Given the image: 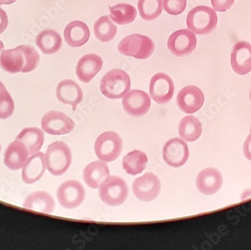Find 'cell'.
Instances as JSON below:
<instances>
[{
	"instance_id": "4fadbf2b",
	"label": "cell",
	"mask_w": 251,
	"mask_h": 250,
	"mask_svg": "<svg viewBox=\"0 0 251 250\" xmlns=\"http://www.w3.org/2000/svg\"><path fill=\"white\" fill-rule=\"evenodd\" d=\"M123 107L128 115L141 117L149 111L151 100L148 93L142 90H132L128 92L123 99Z\"/></svg>"
},
{
	"instance_id": "603a6c76",
	"label": "cell",
	"mask_w": 251,
	"mask_h": 250,
	"mask_svg": "<svg viewBox=\"0 0 251 250\" xmlns=\"http://www.w3.org/2000/svg\"><path fill=\"white\" fill-rule=\"evenodd\" d=\"M90 36V29L82 21H73L65 28V41L68 45L73 48H78L85 45Z\"/></svg>"
},
{
	"instance_id": "44dd1931",
	"label": "cell",
	"mask_w": 251,
	"mask_h": 250,
	"mask_svg": "<svg viewBox=\"0 0 251 250\" xmlns=\"http://www.w3.org/2000/svg\"><path fill=\"white\" fill-rule=\"evenodd\" d=\"M45 154L42 152L31 155L23 167L22 180L26 184H33L39 181L45 172Z\"/></svg>"
},
{
	"instance_id": "83f0119b",
	"label": "cell",
	"mask_w": 251,
	"mask_h": 250,
	"mask_svg": "<svg viewBox=\"0 0 251 250\" xmlns=\"http://www.w3.org/2000/svg\"><path fill=\"white\" fill-rule=\"evenodd\" d=\"M178 132L182 139L187 142H193L201 136L202 125L197 117L187 116L180 121Z\"/></svg>"
},
{
	"instance_id": "d6986e66",
	"label": "cell",
	"mask_w": 251,
	"mask_h": 250,
	"mask_svg": "<svg viewBox=\"0 0 251 250\" xmlns=\"http://www.w3.org/2000/svg\"><path fill=\"white\" fill-rule=\"evenodd\" d=\"M103 66L102 59L95 53L84 55L79 59L75 73L79 80L83 83H90L100 73Z\"/></svg>"
},
{
	"instance_id": "d6a6232c",
	"label": "cell",
	"mask_w": 251,
	"mask_h": 250,
	"mask_svg": "<svg viewBox=\"0 0 251 250\" xmlns=\"http://www.w3.org/2000/svg\"><path fill=\"white\" fill-rule=\"evenodd\" d=\"M163 5L169 15L177 16L184 12L187 6V0H163Z\"/></svg>"
},
{
	"instance_id": "2e32d148",
	"label": "cell",
	"mask_w": 251,
	"mask_h": 250,
	"mask_svg": "<svg viewBox=\"0 0 251 250\" xmlns=\"http://www.w3.org/2000/svg\"><path fill=\"white\" fill-rule=\"evenodd\" d=\"M56 98L60 102L70 104L75 111L77 105L82 102L84 99L82 90L74 80L70 79L62 80L58 83L56 90Z\"/></svg>"
},
{
	"instance_id": "cb8c5ba5",
	"label": "cell",
	"mask_w": 251,
	"mask_h": 250,
	"mask_svg": "<svg viewBox=\"0 0 251 250\" xmlns=\"http://www.w3.org/2000/svg\"><path fill=\"white\" fill-rule=\"evenodd\" d=\"M108 165L103 161H96L89 164L84 170L83 178L86 184L91 189H98L107 176H109Z\"/></svg>"
},
{
	"instance_id": "6da1fadb",
	"label": "cell",
	"mask_w": 251,
	"mask_h": 250,
	"mask_svg": "<svg viewBox=\"0 0 251 250\" xmlns=\"http://www.w3.org/2000/svg\"><path fill=\"white\" fill-rule=\"evenodd\" d=\"M40 56L31 45L18 46L15 49L2 50L0 56V67L9 74L28 73L38 67Z\"/></svg>"
},
{
	"instance_id": "836d02e7",
	"label": "cell",
	"mask_w": 251,
	"mask_h": 250,
	"mask_svg": "<svg viewBox=\"0 0 251 250\" xmlns=\"http://www.w3.org/2000/svg\"><path fill=\"white\" fill-rule=\"evenodd\" d=\"M235 0H211L213 8L216 11L225 12L232 8Z\"/></svg>"
},
{
	"instance_id": "8fae6325",
	"label": "cell",
	"mask_w": 251,
	"mask_h": 250,
	"mask_svg": "<svg viewBox=\"0 0 251 250\" xmlns=\"http://www.w3.org/2000/svg\"><path fill=\"white\" fill-rule=\"evenodd\" d=\"M132 190L139 200L152 201L158 197L161 191V183L154 174L146 173L134 181Z\"/></svg>"
},
{
	"instance_id": "f546056e",
	"label": "cell",
	"mask_w": 251,
	"mask_h": 250,
	"mask_svg": "<svg viewBox=\"0 0 251 250\" xmlns=\"http://www.w3.org/2000/svg\"><path fill=\"white\" fill-rule=\"evenodd\" d=\"M109 9L111 21L118 25H129L136 18V9L129 4H118L115 6H110Z\"/></svg>"
},
{
	"instance_id": "ac0fdd59",
	"label": "cell",
	"mask_w": 251,
	"mask_h": 250,
	"mask_svg": "<svg viewBox=\"0 0 251 250\" xmlns=\"http://www.w3.org/2000/svg\"><path fill=\"white\" fill-rule=\"evenodd\" d=\"M222 174L214 168L201 171L197 177V187L201 194L211 196L218 193L223 186Z\"/></svg>"
},
{
	"instance_id": "52a82bcc",
	"label": "cell",
	"mask_w": 251,
	"mask_h": 250,
	"mask_svg": "<svg viewBox=\"0 0 251 250\" xmlns=\"http://www.w3.org/2000/svg\"><path fill=\"white\" fill-rule=\"evenodd\" d=\"M94 150L96 155L100 160L105 162H113L119 157L122 152V139L116 132H104L96 141Z\"/></svg>"
},
{
	"instance_id": "277c9868",
	"label": "cell",
	"mask_w": 251,
	"mask_h": 250,
	"mask_svg": "<svg viewBox=\"0 0 251 250\" xmlns=\"http://www.w3.org/2000/svg\"><path fill=\"white\" fill-rule=\"evenodd\" d=\"M187 25L191 32L197 35H208L218 25V15L215 10L210 7L200 5L189 11Z\"/></svg>"
},
{
	"instance_id": "ffe728a7",
	"label": "cell",
	"mask_w": 251,
	"mask_h": 250,
	"mask_svg": "<svg viewBox=\"0 0 251 250\" xmlns=\"http://www.w3.org/2000/svg\"><path fill=\"white\" fill-rule=\"evenodd\" d=\"M29 155L26 147L16 139L8 145L4 153V165L10 170H19L27 162Z\"/></svg>"
},
{
	"instance_id": "ba28073f",
	"label": "cell",
	"mask_w": 251,
	"mask_h": 250,
	"mask_svg": "<svg viewBox=\"0 0 251 250\" xmlns=\"http://www.w3.org/2000/svg\"><path fill=\"white\" fill-rule=\"evenodd\" d=\"M85 189L77 180H67L59 186L56 196L63 208L72 210L81 205L85 199Z\"/></svg>"
},
{
	"instance_id": "74e56055",
	"label": "cell",
	"mask_w": 251,
	"mask_h": 250,
	"mask_svg": "<svg viewBox=\"0 0 251 250\" xmlns=\"http://www.w3.org/2000/svg\"><path fill=\"white\" fill-rule=\"evenodd\" d=\"M4 49V45L1 41H0V53L2 51V50Z\"/></svg>"
},
{
	"instance_id": "e575fe53",
	"label": "cell",
	"mask_w": 251,
	"mask_h": 250,
	"mask_svg": "<svg viewBox=\"0 0 251 250\" xmlns=\"http://www.w3.org/2000/svg\"><path fill=\"white\" fill-rule=\"evenodd\" d=\"M8 25V20L6 12L0 8V34H2L5 30Z\"/></svg>"
},
{
	"instance_id": "d590c367",
	"label": "cell",
	"mask_w": 251,
	"mask_h": 250,
	"mask_svg": "<svg viewBox=\"0 0 251 250\" xmlns=\"http://www.w3.org/2000/svg\"><path fill=\"white\" fill-rule=\"evenodd\" d=\"M244 155L248 160L251 161V132L244 144Z\"/></svg>"
},
{
	"instance_id": "4316f807",
	"label": "cell",
	"mask_w": 251,
	"mask_h": 250,
	"mask_svg": "<svg viewBox=\"0 0 251 250\" xmlns=\"http://www.w3.org/2000/svg\"><path fill=\"white\" fill-rule=\"evenodd\" d=\"M148 161V156L145 152L135 150L124 156L123 168L126 173L135 176L142 173L146 169Z\"/></svg>"
},
{
	"instance_id": "4dcf8cb0",
	"label": "cell",
	"mask_w": 251,
	"mask_h": 250,
	"mask_svg": "<svg viewBox=\"0 0 251 250\" xmlns=\"http://www.w3.org/2000/svg\"><path fill=\"white\" fill-rule=\"evenodd\" d=\"M163 0H139L138 9L141 18L152 21L159 18L163 11Z\"/></svg>"
},
{
	"instance_id": "9a60e30c",
	"label": "cell",
	"mask_w": 251,
	"mask_h": 250,
	"mask_svg": "<svg viewBox=\"0 0 251 250\" xmlns=\"http://www.w3.org/2000/svg\"><path fill=\"white\" fill-rule=\"evenodd\" d=\"M204 97L201 90L196 86H187L180 90L177 96V104L180 110L191 114L201 109Z\"/></svg>"
},
{
	"instance_id": "7a4b0ae2",
	"label": "cell",
	"mask_w": 251,
	"mask_h": 250,
	"mask_svg": "<svg viewBox=\"0 0 251 250\" xmlns=\"http://www.w3.org/2000/svg\"><path fill=\"white\" fill-rule=\"evenodd\" d=\"M45 166L53 176H61L70 169L73 155L70 147L63 141H56L48 147L45 154Z\"/></svg>"
},
{
	"instance_id": "5b68a950",
	"label": "cell",
	"mask_w": 251,
	"mask_h": 250,
	"mask_svg": "<svg viewBox=\"0 0 251 250\" xmlns=\"http://www.w3.org/2000/svg\"><path fill=\"white\" fill-rule=\"evenodd\" d=\"M100 199L110 207H117L124 204L129 195L127 183L118 176H108L100 186Z\"/></svg>"
},
{
	"instance_id": "1f68e13d",
	"label": "cell",
	"mask_w": 251,
	"mask_h": 250,
	"mask_svg": "<svg viewBox=\"0 0 251 250\" xmlns=\"http://www.w3.org/2000/svg\"><path fill=\"white\" fill-rule=\"evenodd\" d=\"M15 103L13 99L5 88L3 83L0 81V119L6 120L13 114Z\"/></svg>"
},
{
	"instance_id": "7402d4cb",
	"label": "cell",
	"mask_w": 251,
	"mask_h": 250,
	"mask_svg": "<svg viewBox=\"0 0 251 250\" xmlns=\"http://www.w3.org/2000/svg\"><path fill=\"white\" fill-rule=\"evenodd\" d=\"M23 207L38 213H52L54 210V199L47 192H34L25 199Z\"/></svg>"
},
{
	"instance_id": "30bf717a",
	"label": "cell",
	"mask_w": 251,
	"mask_h": 250,
	"mask_svg": "<svg viewBox=\"0 0 251 250\" xmlns=\"http://www.w3.org/2000/svg\"><path fill=\"white\" fill-rule=\"evenodd\" d=\"M195 34L189 29H180L173 32L168 39L167 47L174 56H189L197 48Z\"/></svg>"
},
{
	"instance_id": "ab89813d",
	"label": "cell",
	"mask_w": 251,
	"mask_h": 250,
	"mask_svg": "<svg viewBox=\"0 0 251 250\" xmlns=\"http://www.w3.org/2000/svg\"><path fill=\"white\" fill-rule=\"evenodd\" d=\"M0 152H1V145H0Z\"/></svg>"
},
{
	"instance_id": "484cf974",
	"label": "cell",
	"mask_w": 251,
	"mask_h": 250,
	"mask_svg": "<svg viewBox=\"0 0 251 250\" xmlns=\"http://www.w3.org/2000/svg\"><path fill=\"white\" fill-rule=\"evenodd\" d=\"M17 140L21 141L26 147L29 155H33L39 152L43 146L45 135L40 128L36 127L25 128L20 132Z\"/></svg>"
},
{
	"instance_id": "f1b7e54d",
	"label": "cell",
	"mask_w": 251,
	"mask_h": 250,
	"mask_svg": "<svg viewBox=\"0 0 251 250\" xmlns=\"http://www.w3.org/2000/svg\"><path fill=\"white\" fill-rule=\"evenodd\" d=\"M94 35L100 42H109L115 39L118 32L116 25L110 19V16L105 15L99 18L94 26Z\"/></svg>"
},
{
	"instance_id": "7c38bea8",
	"label": "cell",
	"mask_w": 251,
	"mask_h": 250,
	"mask_svg": "<svg viewBox=\"0 0 251 250\" xmlns=\"http://www.w3.org/2000/svg\"><path fill=\"white\" fill-rule=\"evenodd\" d=\"M190 156L188 145L178 138H173L165 144L163 157L168 165L173 168H180L185 165Z\"/></svg>"
},
{
	"instance_id": "3957f363",
	"label": "cell",
	"mask_w": 251,
	"mask_h": 250,
	"mask_svg": "<svg viewBox=\"0 0 251 250\" xmlns=\"http://www.w3.org/2000/svg\"><path fill=\"white\" fill-rule=\"evenodd\" d=\"M131 80L129 75L122 69L109 71L100 82V90L107 98L120 100L129 91Z\"/></svg>"
},
{
	"instance_id": "8d00e7d4",
	"label": "cell",
	"mask_w": 251,
	"mask_h": 250,
	"mask_svg": "<svg viewBox=\"0 0 251 250\" xmlns=\"http://www.w3.org/2000/svg\"><path fill=\"white\" fill-rule=\"evenodd\" d=\"M18 0H0V5H11L15 3Z\"/></svg>"
},
{
	"instance_id": "f35d334b",
	"label": "cell",
	"mask_w": 251,
	"mask_h": 250,
	"mask_svg": "<svg viewBox=\"0 0 251 250\" xmlns=\"http://www.w3.org/2000/svg\"><path fill=\"white\" fill-rule=\"evenodd\" d=\"M250 100H251V92H250Z\"/></svg>"
},
{
	"instance_id": "5bb4252c",
	"label": "cell",
	"mask_w": 251,
	"mask_h": 250,
	"mask_svg": "<svg viewBox=\"0 0 251 250\" xmlns=\"http://www.w3.org/2000/svg\"><path fill=\"white\" fill-rule=\"evenodd\" d=\"M149 90L153 101L159 104H168L174 96V83L165 73H157L151 80Z\"/></svg>"
},
{
	"instance_id": "e0dca14e",
	"label": "cell",
	"mask_w": 251,
	"mask_h": 250,
	"mask_svg": "<svg viewBox=\"0 0 251 250\" xmlns=\"http://www.w3.org/2000/svg\"><path fill=\"white\" fill-rule=\"evenodd\" d=\"M231 65L236 74L245 75L251 72V45L239 42L234 45L231 53Z\"/></svg>"
},
{
	"instance_id": "9c48e42d",
	"label": "cell",
	"mask_w": 251,
	"mask_h": 250,
	"mask_svg": "<svg viewBox=\"0 0 251 250\" xmlns=\"http://www.w3.org/2000/svg\"><path fill=\"white\" fill-rule=\"evenodd\" d=\"M41 126L44 132L51 135H63L70 133L75 127L74 121L63 113L50 111L43 116Z\"/></svg>"
},
{
	"instance_id": "d4e9b609",
	"label": "cell",
	"mask_w": 251,
	"mask_h": 250,
	"mask_svg": "<svg viewBox=\"0 0 251 250\" xmlns=\"http://www.w3.org/2000/svg\"><path fill=\"white\" fill-rule=\"evenodd\" d=\"M36 44L44 54L52 55L61 49L63 41L58 32L53 29H45L37 35Z\"/></svg>"
},
{
	"instance_id": "8992f818",
	"label": "cell",
	"mask_w": 251,
	"mask_h": 250,
	"mask_svg": "<svg viewBox=\"0 0 251 250\" xmlns=\"http://www.w3.org/2000/svg\"><path fill=\"white\" fill-rule=\"evenodd\" d=\"M118 51L126 56L138 59H145L152 56L155 50L153 41L146 35L132 34L120 42Z\"/></svg>"
}]
</instances>
